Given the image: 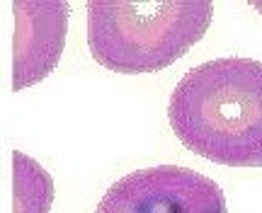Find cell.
<instances>
[{
  "label": "cell",
  "mask_w": 262,
  "mask_h": 213,
  "mask_svg": "<svg viewBox=\"0 0 262 213\" xmlns=\"http://www.w3.org/2000/svg\"><path fill=\"white\" fill-rule=\"evenodd\" d=\"M168 121L209 162L262 167V61L231 56L194 65L170 94Z\"/></svg>",
  "instance_id": "cell-1"
},
{
  "label": "cell",
  "mask_w": 262,
  "mask_h": 213,
  "mask_svg": "<svg viewBox=\"0 0 262 213\" xmlns=\"http://www.w3.org/2000/svg\"><path fill=\"white\" fill-rule=\"evenodd\" d=\"M88 46L97 63L122 75L156 73L204 39L214 17L209 0L88 3Z\"/></svg>",
  "instance_id": "cell-2"
},
{
  "label": "cell",
  "mask_w": 262,
  "mask_h": 213,
  "mask_svg": "<svg viewBox=\"0 0 262 213\" xmlns=\"http://www.w3.org/2000/svg\"><path fill=\"white\" fill-rule=\"evenodd\" d=\"M95 213H228L224 189L180 165H156L117 179Z\"/></svg>",
  "instance_id": "cell-3"
},
{
  "label": "cell",
  "mask_w": 262,
  "mask_h": 213,
  "mask_svg": "<svg viewBox=\"0 0 262 213\" xmlns=\"http://www.w3.org/2000/svg\"><path fill=\"white\" fill-rule=\"evenodd\" d=\"M12 15V90L17 92L41 83L58 65L71 8L63 0H17Z\"/></svg>",
  "instance_id": "cell-4"
},
{
  "label": "cell",
  "mask_w": 262,
  "mask_h": 213,
  "mask_svg": "<svg viewBox=\"0 0 262 213\" xmlns=\"http://www.w3.org/2000/svg\"><path fill=\"white\" fill-rule=\"evenodd\" d=\"M54 179L34 158L12 153V213H51Z\"/></svg>",
  "instance_id": "cell-5"
},
{
  "label": "cell",
  "mask_w": 262,
  "mask_h": 213,
  "mask_svg": "<svg viewBox=\"0 0 262 213\" xmlns=\"http://www.w3.org/2000/svg\"><path fill=\"white\" fill-rule=\"evenodd\" d=\"M250 5H253V8L257 10V12H262V3H257V0H253V3H250Z\"/></svg>",
  "instance_id": "cell-6"
}]
</instances>
